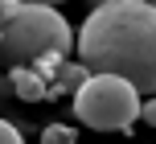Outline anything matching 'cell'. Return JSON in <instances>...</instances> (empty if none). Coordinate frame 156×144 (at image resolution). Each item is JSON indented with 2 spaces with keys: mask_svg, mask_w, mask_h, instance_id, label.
Instances as JSON below:
<instances>
[{
  "mask_svg": "<svg viewBox=\"0 0 156 144\" xmlns=\"http://www.w3.org/2000/svg\"><path fill=\"white\" fill-rule=\"evenodd\" d=\"M74 49L86 74H115L136 95H156V4L152 0H123V4L90 8Z\"/></svg>",
  "mask_w": 156,
  "mask_h": 144,
  "instance_id": "cell-1",
  "label": "cell"
},
{
  "mask_svg": "<svg viewBox=\"0 0 156 144\" xmlns=\"http://www.w3.org/2000/svg\"><path fill=\"white\" fill-rule=\"evenodd\" d=\"M70 49H74V33L58 8L21 4L12 16L0 21V66L8 70L58 74Z\"/></svg>",
  "mask_w": 156,
  "mask_h": 144,
  "instance_id": "cell-2",
  "label": "cell"
},
{
  "mask_svg": "<svg viewBox=\"0 0 156 144\" xmlns=\"http://www.w3.org/2000/svg\"><path fill=\"white\" fill-rule=\"evenodd\" d=\"M74 115L94 132H123L140 120V95L115 74H90L74 91Z\"/></svg>",
  "mask_w": 156,
  "mask_h": 144,
  "instance_id": "cell-3",
  "label": "cell"
},
{
  "mask_svg": "<svg viewBox=\"0 0 156 144\" xmlns=\"http://www.w3.org/2000/svg\"><path fill=\"white\" fill-rule=\"evenodd\" d=\"M8 78H12V91H16L21 99H29V103H41V99L49 95L45 78H41L37 70H8Z\"/></svg>",
  "mask_w": 156,
  "mask_h": 144,
  "instance_id": "cell-4",
  "label": "cell"
},
{
  "mask_svg": "<svg viewBox=\"0 0 156 144\" xmlns=\"http://www.w3.org/2000/svg\"><path fill=\"white\" fill-rule=\"evenodd\" d=\"M54 78H58V91H66V95H74V91L82 87L86 78H90V74H86V66H82V62H62Z\"/></svg>",
  "mask_w": 156,
  "mask_h": 144,
  "instance_id": "cell-5",
  "label": "cell"
},
{
  "mask_svg": "<svg viewBox=\"0 0 156 144\" xmlns=\"http://www.w3.org/2000/svg\"><path fill=\"white\" fill-rule=\"evenodd\" d=\"M78 136H74V128L70 124H49L45 132H41V144H74Z\"/></svg>",
  "mask_w": 156,
  "mask_h": 144,
  "instance_id": "cell-6",
  "label": "cell"
},
{
  "mask_svg": "<svg viewBox=\"0 0 156 144\" xmlns=\"http://www.w3.org/2000/svg\"><path fill=\"white\" fill-rule=\"evenodd\" d=\"M0 144H25V140H21V132H16L8 120H0Z\"/></svg>",
  "mask_w": 156,
  "mask_h": 144,
  "instance_id": "cell-7",
  "label": "cell"
},
{
  "mask_svg": "<svg viewBox=\"0 0 156 144\" xmlns=\"http://www.w3.org/2000/svg\"><path fill=\"white\" fill-rule=\"evenodd\" d=\"M140 120L148 124V128H156V95L148 99V103H140Z\"/></svg>",
  "mask_w": 156,
  "mask_h": 144,
  "instance_id": "cell-8",
  "label": "cell"
},
{
  "mask_svg": "<svg viewBox=\"0 0 156 144\" xmlns=\"http://www.w3.org/2000/svg\"><path fill=\"white\" fill-rule=\"evenodd\" d=\"M16 8H21V0H0V21H4V16H12Z\"/></svg>",
  "mask_w": 156,
  "mask_h": 144,
  "instance_id": "cell-9",
  "label": "cell"
},
{
  "mask_svg": "<svg viewBox=\"0 0 156 144\" xmlns=\"http://www.w3.org/2000/svg\"><path fill=\"white\" fill-rule=\"evenodd\" d=\"M21 4H45V8H54V4H62V0H21Z\"/></svg>",
  "mask_w": 156,
  "mask_h": 144,
  "instance_id": "cell-10",
  "label": "cell"
},
{
  "mask_svg": "<svg viewBox=\"0 0 156 144\" xmlns=\"http://www.w3.org/2000/svg\"><path fill=\"white\" fill-rule=\"evenodd\" d=\"M90 8H103V4H123V0H86Z\"/></svg>",
  "mask_w": 156,
  "mask_h": 144,
  "instance_id": "cell-11",
  "label": "cell"
}]
</instances>
